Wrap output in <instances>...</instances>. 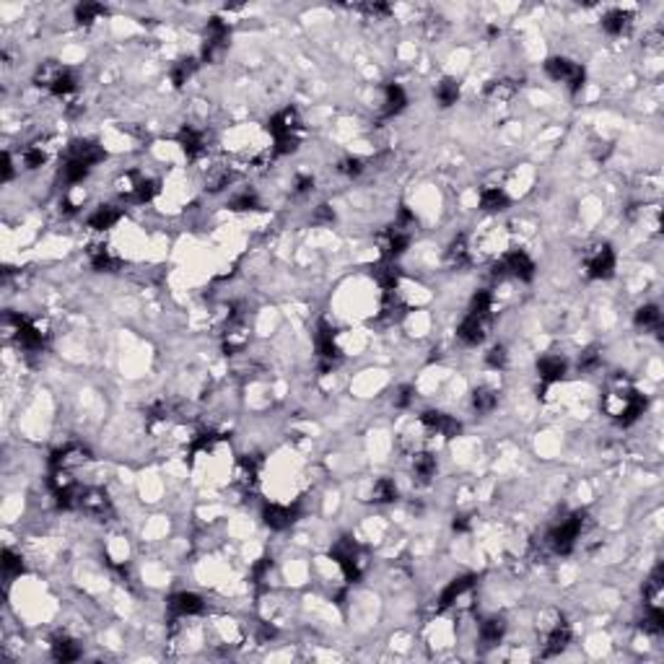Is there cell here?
<instances>
[{
  "mask_svg": "<svg viewBox=\"0 0 664 664\" xmlns=\"http://www.w3.org/2000/svg\"><path fill=\"white\" fill-rule=\"evenodd\" d=\"M272 141H275V153H291L301 143V117L296 109H280L267 122Z\"/></svg>",
  "mask_w": 664,
  "mask_h": 664,
  "instance_id": "1",
  "label": "cell"
},
{
  "mask_svg": "<svg viewBox=\"0 0 664 664\" xmlns=\"http://www.w3.org/2000/svg\"><path fill=\"white\" fill-rule=\"evenodd\" d=\"M605 407L620 426H630L646 410V397L641 392H635L633 387H618L615 392L607 394Z\"/></svg>",
  "mask_w": 664,
  "mask_h": 664,
  "instance_id": "2",
  "label": "cell"
},
{
  "mask_svg": "<svg viewBox=\"0 0 664 664\" xmlns=\"http://www.w3.org/2000/svg\"><path fill=\"white\" fill-rule=\"evenodd\" d=\"M581 529H584V514L576 511V514H571L568 519H563L561 524H556V527L550 529L548 537H545V545H548L556 556H568V553L576 548V540H578V535H581Z\"/></svg>",
  "mask_w": 664,
  "mask_h": 664,
  "instance_id": "3",
  "label": "cell"
},
{
  "mask_svg": "<svg viewBox=\"0 0 664 664\" xmlns=\"http://www.w3.org/2000/svg\"><path fill=\"white\" fill-rule=\"evenodd\" d=\"M545 73H548L553 81L566 83L571 93H578L586 83V71L581 65L571 63L568 58H548L545 60Z\"/></svg>",
  "mask_w": 664,
  "mask_h": 664,
  "instance_id": "4",
  "label": "cell"
},
{
  "mask_svg": "<svg viewBox=\"0 0 664 664\" xmlns=\"http://www.w3.org/2000/svg\"><path fill=\"white\" fill-rule=\"evenodd\" d=\"M332 558H335V563L340 566V571H343L345 581H358L361 578V573H364V556H361V550H358V545L350 540V537H343V540H337L335 548H332Z\"/></svg>",
  "mask_w": 664,
  "mask_h": 664,
  "instance_id": "5",
  "label": "cell"
},
{
  "mask_svg": "<svg viewBox=\"0 0 664 664\" xmlns=\"http://www.w3.org/2000/svg\"><path fill=\"white\" fill-rule=\"evenodd\" d=\"M535 270H537L535 260L529 257L524 250L506 252V255H504L499 262L493 265V275H496V278H504V275H514V278H519V280H532V278H535Z\"/></svg>",
  "mask_w": 664,
  "mask_h": 664,
  "instance_id": "6",
  "label": "cell"
},
{
  "mask_svg": "<svg viewBox=\"0 0 664 664\" xmlns=\"http://www.w3.org/2000/svg\"><path fill=\"white\" fill-rule=\"evenodd\" d=\"M615 252L610 244H594L592 250H586L584 255V270L589 278L605 280L615 272Z\"/></svg>",
  "mask_w": 664,
  "mask_h": 664,
  "instance_id": "7",
  "label": "cell"
},
{
  "mask_svg": "<svg viewBox=\"0 0 664 664\" xmlns=\"http://www.w3.org/2000/svg\"><path fill=\"white\" fill-rule=\"evenodd\" d=\"M36 81H39L36 86L50 88L55 96H71V93L78 88L76 76H73L68 68H55V65H44V71H39Z\"/></svg>",
  "mask_w": 664,
  "mask_h": 664,
  "instance_id": "8",
  "label": "cell"
},
{
  "mask_svg": "<svg viewBox=\"0 0 664 664\" xmlns=\"http://www.w3.org/2000/svg\"><path fill=\"white\" fill-rule=\"evenodd\" d=\"M488 325H491V317H488V315L467 312V315H464V320L459 322L457 337L462 340L464 345H478V343H483V340H486Z\"/></svg>",
  "mask_w": 664,
  "mask_h": 664,
  "instance_id": "9",
  "label": "cell"
},
{
  "mask_svg": "<svg viewBox=\"0 0 664 664\" xmlns=\"http://www.w3.org/2000/svg\"><path fill=\"white\" fill-rule=\"evenodd\" d=\"M6 322H11V325H14L16 340H19V345H21L24 350H42L44 348L42 330L36 327L31 320H26V317H19V315H8Z\"/></svg>",
  "mask_w": 664,
  "mask_h": 664,
  "instance_id": "10",
  "label": "cell"
},
{
  "mask_svg": "<svg viewBox=\"0 0 664 664\" xmlns=\"http://www.w3.org/2000/svg\"><path fill=\"white\" fill-rule=\"evenodd\" d=\"M410 236H413L410 229H402V226L392 223L384 234L379 236V247H382L384 260H397L400 255H405V250L410 247Z\"/></svg>",
  "mask_w": 664,
  "mask_h": 664,
  "instance_id": "11",
  "label": "cell"
},
{
  "mask_svg": "<svg viewBox=\"0 0 664 664\" xmlns=\"http://www.w3.org/2000/svg\"><path fill=\"white\" fill-rule=\"evenodd\" d=\"M317 356H320V364L325 372L340 361V348L335 343V330L330 327L327 322H322L320 327H317Z\"/></svg>",
  "mask_w": 664,
  "mask_h": 664,
  "instance_id": "12",
  "label": "cell"
},
{
  "mask_svg": "<svg viewBox=\"0 0 664 664\" xmlns=\"http://www.w3.org/2000/svg\"><path fill=\"white\" fill-rule=\"evenodd\" d=\"M421 426L429 431V434H439V436H444V439H454V436H459V431H462V423L454 421V418L446 413H439V410H426V413L421 415Z\"/></svg>",
  "mask_w": 664,
  "mask_h": 664,
  "instance_id": "13",
  "label": "cell"
},
{
  "mask_svg": "<svg viewBox=\"0 0 664 664\" xmlns=\"http://www.w3.org/2000/svg\"><path fill=\"white\" fill-rule=\"evenodd\" d=\"M166 607H169V613L174 618H193V615H200L205 610V602L195 592H177L169 597Z\"/></svg>",
  "mask_w": 664,
  "mask_h": 664,
  "instance_id": "14",
  "label": "cell"
},
{
  "mask_svg": "<svg viewBox=\"0 0 664 664\" xmlns=\"http://www.w3.org/2000/svg\"><path fill=\"white\" fill-rule=\"evenodd\" d=\"M68 158L81 161V164H86L88 169H93L99 161L107 158V153H104V148H101L99 143H93V141H76V143L68 148Z\"/></svg>",
  "mask_w": 664,
  "mask_h": 664,
  "instance_id": "15",
  "label": "cell"
},
{
  "mask_svg": "<svg viewBox=\"0 0 664 664\" xmlns=\"http://www.w3.org/2000/svg\"><path fill=\"white\" fill-rule=\"evenodd\" d=\"M299 516V506H286V504H267L262 511L265 524L270 529H286L291 527Z\"/></svg>",
  "mask_w": 664,
  "mask_h": 664,
  "instance_id": "16",
  "label": "cell"
},
{
  "mask_svg": "<svg viewBox=\"0 0 664 664\" xmlns=\"http://www.w3.org/2000/svg\"><path fill=\"white\" fill-rule=\"evenodd\" d=\"M571 643V625L566 620H558L553 628H550L548 638H545V657H556L561 651Z\"/></svg>",
  "mask_w": 664,
  "mask_h": 664,
  "instance_id": "17",
  "label": "cell"
},
{
  "mask_svg": "<svg viewBox=\"0 0 664 664\" xmlns=\"http://www.w3.org/2000/svg\"><path fill=\"white\" fill-rule=\"evenodd\" d=\"M566 372H568V366L561 356H543L537 361V374L543 379V384H556L566 377Z\"/></svg>",
  "mask_w": 664,
  "mask_h": 664,
  "instance_id": "18",
  "label": "cell"
},
{
  "mask_svg": "<svg viewBox=\"0 0 664 664\" xmlns=\"http://www.w3.org/2000/svg\"><path fill=\"white\" fill-rule=\"evenodd\" d=\"M407 107V93L400 83H387L384 86V101H382V115L394 117L400 115L402 109Z\"/></svg>",
  "mask_w": 664,
  "mask_h": 664,
  "instance_id": "19",
  "label": "cell"
},
{
  "mask_svg": "<svg viewBox=\"0 0 664 664\" xmlns=\"http://www.w3.org/2000/svg\"><path fill=\"white\" fill-rule=\"evenodd\" d=\"M630 24H633V16H630L628 11H620V8H613V11H607V14L602 16V29L610 36L625 34V31L630 29Z\"/></svg>",
  "mask_w": 664,
  "mask_h": 664,
  "instance_id": "20",
  "label": "cell"
},
{
  "mask_svg": "<svg viewBox=\"0 0 664 664\" xmlns=\"http://www.w3.org/2000/svg\"><path fill=\"white\" fill-rule=\"evenodd\" d=\"M81 509H83L86 514L104 519V516H107L109 511H112V504H109L107 493H101V491H88V493H81Z\"/></svg>",
  "mask_w": 664,
  "mask_h": 664,
  "instance_id": "21",
  "label": "cell"
},
{
  "mask_svg": "<svg viewBox=\"0 0 664 664\" xmlns=\"http://www.w3.org/2000/svg\"><path fill=\"white\" fill-rule=\"evenodd\" d=\"M179 145H182V150H185L190 158H198L205 150V136H203L200 130L195 128H182L179 130Z\"/></svg>",
  "mask_w": 664,
  "mask_h": 664,
  "instance_id": "22",
  "label": "cell"
},
{
  "mask_svg": "<svg viewBox=\"0 0 664 664\" xmlns=\"http://www.w3.org/2000/svg\"><path fill=\"white\" fill-rule=\"evenodd\" d=\"M509 195L501 190V187H483L480 190V208L488 210V213H501L509 208Z\"/></svg>",
  "mask_w": 664,
  "mask_h": 664,
  "instance_id": "23",
  "label": "cell"
},
{
  "mask_svg": "<svg viewBox=\"0 0 664 664\" xmlns=\"http://www.w3.org/2000/svg\"><path fill=\"white\" fill-rule=\"evenodd\" d=\"M472 584H475V576H459V578H454V581H449V586H446L441 592V597H439V607H441V610L451 607L467 589H472Z\"/></svg>",
  "mask_w": 664,
  "mask_h": 664,
  "instance_id": "24",
  "label": "cell"
},
{
  "mask_svg": "<svg viewBox=\"0 0 664 664\" xmlns=\"http://www.w3.org/2000/svg\"><path fill=\"white\" fill-rule=\"evenodd\" d=\"M52 657L58 659V662H76L81 657V646L73 641L71 635L60 633L52 638Z\"/></svg>",
  "mask_w": 664,
  "mask_h": 664,
  "instance_id": "25",
  "label": "cell"
},
{
  "mask_svg": "<svg viewBox=\"0 0 664 664\" xmlns=\"http://www.w3.org/2000/svg\"><path fill=\"white\" fill-rule=\"evenodd\" d=\"M122 218L120 208L115 205H99L96 210L91 213V218H88V229L93 231H104V229H112L117 221Z\"/></svg>",
  "mask_w": 664,
  "mask_h": 664,
  "instance_id": "26",
  "label": "cell"
},
{
  "mask_svg": "<svg viewBox=\"0 0 664 664\" xmlns=\"http://www.w3.org/2000/svg\"><path fill=\"white\" fill-rule=\"evenodd\" d=\"M374 278L382 286V291H397V283H400V270L392 265V260H384L382 265L374 267Z\"/></svg>",
  "mask_w": 664,
  "mask_h": 664,
  "instance_id": "27",
  "label": "cell"
},
{
  "mask_svg": "<svg viewBox=\"0 0 664 664\" xmlns=\"http://www.w3.org/2000/svg\"><path fill=\"white\" fill-rule=\"evenodd\" d=\"M436 470H439V464H436V457L431 451H421L413 457V475L418 478V483H429Z\"/></svg>",
  "mask_w": 664,
  "mask_h": 664,
  "instance_id": "28",
  "label": "cell"
},
{
  "mask_svg": "<svg viewBox=\"0 0 664 664\" xmlns=\"http://www.w3.org/2000/svg\"><path fill=\"white\" fill-rule=\"evenodd\" d=\"M88 260H91L93 270L107 272L117 267V257L104 247V244H91V247H88Z\"/></svg>",
  "mask_w": 664,
  "mask_h": 664,
  "instance_id": "29",
  "label": "cell"
},
{
  "mask_svg": "<svg viewBox=\"0 0 664 664\" xmlns=\"http://www.w3.org/2000/svg\"><path fill=\"white\" fill-rule=\"evenodd\" d=\"M504 633H506V623H504V618H486V620L480 623V638H483L488 646L499 643L501 638H504Z\"/></svg>",
  "mask_w": 664,
  "mask_h": 664,
  "instance_id": "30",
  "label": "cell"
},
{
  "mask_svg": "<svg viewBox=\"0 0 664 664\" xmlns=\"http://www.w3.org/2000/svg\"><path fill=\"white\" fill-rule=\"evenodd\" d=\"M436 101L441 104V107H451V104H457L459 101V83L454 78H441L439 83H436Z\"/></svg>",
  "mask_w": 664,
  "mask_h": 664,
  "instance_id": "31",
  "label": "cell"
},
{
  "mask_svg": "<svg viewBox=\"0 0 664 664\" xmlns=\"http://www.w3.org/2000/svg\"><path fill=\"white\" fill-rule=\"evenodd\" d=\"M446 257H449V262L454 265V267H464V265L470 262V244H467V236L459 234L457 239L449 244Z\"/></svg>",
  "mask_w": 664,
  "mask_h": 664,
  "instance_id": "32",
  "label": "cell"
},
{
  "mask_svg": "<svg viewBox=\"0 0 664 664\" xmlns=\"http://www.w3.org/2000/svg\"><path fill=\"white\" fill-rule=\"evenodd\" d=\"M659 325H662V312H659V307H654V304H646V307H641L635 312V327L659 330Z\"/></svg>",
  "mask_w": 664,
  "mask_h": 664,
  "instance_id": "33",
  "label": "cell"
},
{
  "mask_svg": "<svg viewBox=\"0 0 664 664\" xmlns=\"http://www.w3.org/2000/svg\"><path fill=\"white\" fill-rule=\"evenodd\" d=\"M496 405H499V394L493 392L491 387H478V389L472 392V407H475L478 413H491Z\"/></svg>",
  "mask_w": 664,
  "mask_h": 664,
  "instance_id": "34",
  "label": "cell"
},
{
  "mask_svg": "<svg viewBox=\"0 0 664 664\" xmlns=\"http://www.w3.org/2000/svg\"><path fill=\"white\" fill-rule=\"evenodd\" d=\"M372 499H374V504H392V501L397 499V486H394V480L379 478L377 483H374Z\"/></svg>",
  "mask_w": 664,
  "mask_h": 664,
  "instance_id": "35",
  "label": "cell"
},
{
  "mask_svg": "<svg viewBox=\"0 0 664 664\" xmlns=\"http://www.w3.org/2000/svg\"><path fill=\"white\" fill-rule=\"evenodd\" d=\"M641 628L646 630L649 635L664 633V613H662V607H649V605H646V613H643Z\"/></svg>",
  "mask_w": 664,
  "mask_h": 664,
  "instance_id": "36",
  "label": "cell"
},
{
  "mask_svg": "<svg viewBox=\"0 0 664 664\" xmlns=\"http://www.w3.org/2000/svg\"><path fill=\"white\" fill-rule=\"evenodd\" d=\"M486 93H488V99H493V101H506L516 93V83L514 81H491Z\"/></svg>",
  "mask_w": 664,
  "mask_h": 664,
  "instance_id": "37",
  "label": "cell"
},
{
  "mask_svg": "<svg viewBox=\"0 0 664 664\" xmlns=\"http://www.w3.org/2000/svg\"><path fill=\"white\" fill-rule=\"evenodd\" d=\"M104 14H107V8L99 6V3H83V6L76 8V21L83 24V26H88V24L99 21Z\"/></svg>",
  "mask_w": 664,
  "mask_h": 664,
  "instance_id": "38",
  "label": "cell"
},
{
  "mask_svg": "<svg viewBox=\"0 0 664 664\" xmlns=\"http://www.w3.org/2000/svg\"><path fill=\"white\" fill-rule=\"evenodd\" d=\"M88 169L86 164H81V161H73V158H68L63 166V179L68 182V185H78V182H83V179L88 177Z\"/></svg>",
  "mask_w": 664,
  "mask_h": 664,
  "instance_id": "39",
  "label": "cell"
},
{
  "mask_svg": "<svg viewBox=\"0 0 664 664\" xmlns=\"http://www.w3.org/2000/svg\"><path fill=\"white\" fill-rule=\"evenodd\" d=\"M239 478H242L244 486H255L260 478V459H252V457L239 459Z\"/></svg>",
  "mask_w": 664,
  "mask_h": 664,
  "instance_id": "40",
  "label": "cell"
},
{
  "mask_svg": "<svg viewBox=\"0 0 664 664\" xmlns=\"http://www.w3.org/2000/svg\"><path fill=\"white\" fill-rule=\"evenodd\" d=\"M195 71H198V60H195V58L179 60V63L174 65V71H172L174 86H182V83H187V81H190V76H193Z\"/></svg>",
  "mask_w": 664,
  "mask_h": 664,
  "instance_id": "41",
  "label": "cell"
},
{
  "mask_svg": "<svg viewBox=\"0 0 664 664\" xmlns=\"http://www.w3.org/2000/svg\"><path fill=\"white\" fill-rule=\"evenodd\" d=\"M0 566H3V573H6V578H14L19 576V573L24 571V561L21 556H16L14 550H3V561H0Z\"/></svg>",
  "mask_w": 664,
  "mask_h": 664,
  "instance_id": "42",
  "label": "cell"
},
{
  "mask_svg": "<svg viewBox=\"0 0 664 664\" xmlns=\"http://www.w3.org/2000/svg\"><path fill=\"white\" fill-rule=\"evenodd\" d=\"M44 161H47V150H44L42 145H29V148L24 150V164H26V169H39Z\"/></svg>",
  "mask_w": 664,
  "mask_h": 664,
  "instance_id": "43",
  "label": "cell"
},
{
  "mask_svg": "<svg viewBox=\"0 0 664 664\" xmlns=\"http://www.w3.org/2000/svg\"><path fill=\"white\" fill-rule=\"evenodd\" d=\"M364 158L358 156H345L340 164H337V172L345 174V177H358V174H364Z\"/></svg>",
  "mask_w": 664,
  "mask_h": 664,
  "instance_id": "44",
  "label": "cell"
},
{
  "mask_svg": "<svg viewBox=\"0 0 664 664\" xmlns=\"http://www.w3.org/2000/svg\"><path fill=\"white\" fill-rule=\"evenodd\" d=\"M486 364L491 366V369H506V364H509L506 348H504V345H493V348L488 350Z\"/></svg>",
  "mask_w": 664,
  "mask_h": 664,
  "instance_id": "45",
  "label": "cell"
},
{
  "mask_svg": "<svg viewBox=\"0 0 664 664\" xmlns=\"http://www.w3.org/2000/svg\"><path fill=\"white\" fill-rule=\"evenodd\" d=\"M257 205H260L257 195L250 193V190H247V193H242V195H236L234 200H231V208H234V210H255Z\"/></svg>",
  "mask_w": 664,
  "mask_h": 664,
  "instance_id": "46",
  "label": "cell"
},
{
  "mask_svg": "<svg viewBox=\"0 0 664 664\" xmlns=\"http://www.w3.org/2000/svg\"><path fill=\"white\" fill-rule=\"evenodd\" d=\"M597 366H600V356H597V353H592V350H589V353H584V356H581V361H578V369H581V372H594Z\"/></svg>",
  "mask_w": 664,
  "mask_h": 664,
  "instance_id": "47",
  "label": "cell"
},
{
  "mask_svg": "<svg viewBox=\"0 0 664 664\" xmlns=\"http://www.w3.org/2000/svg\"><path fill=\"white\" fill-rule=\"evenodd\" d=\"M413 397H415V389L413 387H400V392H397V397H394V405L397 407H407L410 402H413Z\"/></svg>",
  "mask_w": 664,
  "mask_h": 664,
  "instance_id": "48",
  "label": "cell"
},
{
  "mask_svg": "<svg viewBox=\"0 0 664 664\" xmlns=\"http://www.w3.org/2000/svg\"><path fill=\"white\" fill-rule=\"evenodd\" d=\"M315 190V179L312 177H299L296 179V193L299 195H307V193H312Z\"/></svg>",
  "mask_w": 664,
  "mask_h": 664,
  "instance_id": "49",
  "label": "cell"
},
{
  "mask_svg": "<svg viewBox=\"0 0 664 664\" xmlns=\"http://www.w3.org/2000/svg\"><path fill=\"white\" fill-rule=\"evenodd\" d=\"M366 14L372 16H389V6H384V3H372V6H364Z\"/></svg>",
  "mask_w": 664,
  "mask_h": 664,
  "instance_id": "50",
  "label": "cell"
},
{
  "mask_svg": "<svg viewBox=\"0 0 664 664\" xmlns=\"http://www.w3.org/2000/svg\"><path fill=\"white\" fill-rule=\"evenodd\" d=\"M454 529H457V532H467V529H470V519H467V516H457V519H454Z\"/></svg>",
  "mask_w": 664,
  "mask_h": 664,
  "instance_id": "51",
  "label": "cell"
}]
</instances>
